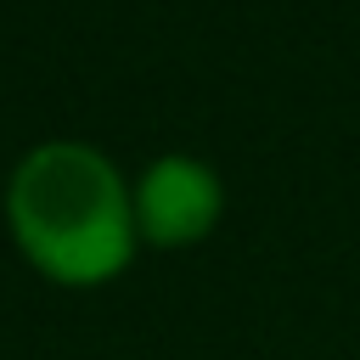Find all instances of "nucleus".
Masks as SVG:
<instances>
[{
	"mask_svg": "<svg viewBox=\"0 0 360 360\" xmlns=\"http://www.w3.org/2000/svg\"><path fill=\"white\" fill-rule=\"evenodd\" d=\"M6 225L22 259L62 287L112 281L141 242L118 163L84 141H39L11 169Z\"/></svg>",
	"mask_w": 360,
	"mask_h": 360,
	"instance_id": "obj_1",
	"label": "nucleus"
},
{
	"mask_svg": "<svg viewBox=\"0 0 360 360\" xmlns=\"http://www.w3.org/2000/svg\"><path fill=\"white\" fill-rule=\"evenodd\" d=\"M135 236L152 248H191L219 225L225 191L219 174L202 158L186 152H163L146 163V174L135 180Z\"/></svg>",
	"mask_w": 360,
	"mask_h": 360,
	"instance_id": "obj_2",
	"label": "nucleus"
}]
</instances>
